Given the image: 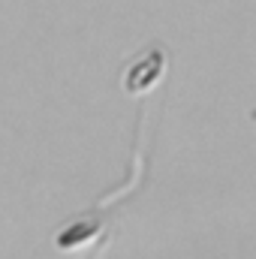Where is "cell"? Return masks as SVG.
I'll return each mask as SVG.
<instances>
[{
    "label": "cell",
    "mask_w": 256,
    "mask_h": 259,
    "mask_svg": "<svg viewBox=\"0 0 256 259\" xmlns=\"http://www.w3.org/2000/svg\"><path fill=\"white\" fill-rule=\"evenodd\" d=\"M166 64H169V55L163 49V42H151L145 52L136 55V61L127 66L124 72V91L127 94H142L148 88H154L163 72H166Z\"/></svg>",
    "instance_id": "cell-2"
},
{
    "label": "cell",
    "mask_w": 256,
    "mask_h": 259,
    "mask_svg": "<svg viewBox=\"0 0 256 259\" xmlns=\"http://www.w3.org/2000/svg\"><path fill=\"white\" fill-rule=\"evenodd\" d=\"M145 136H148V106L142 103V106H139V121H136V148H133L127 181H124L118 190H112L109 196H103L94 208H84V211H78L75 217L64 220L61 229L55 232V247H58V250H78V247L91 244V241L109 226L112 208H115L121 199H127V196L142 184V178H145V160H148V157H145Z\"/></svg>",
    "instance_id": "cell-1"
}]
</instances>
